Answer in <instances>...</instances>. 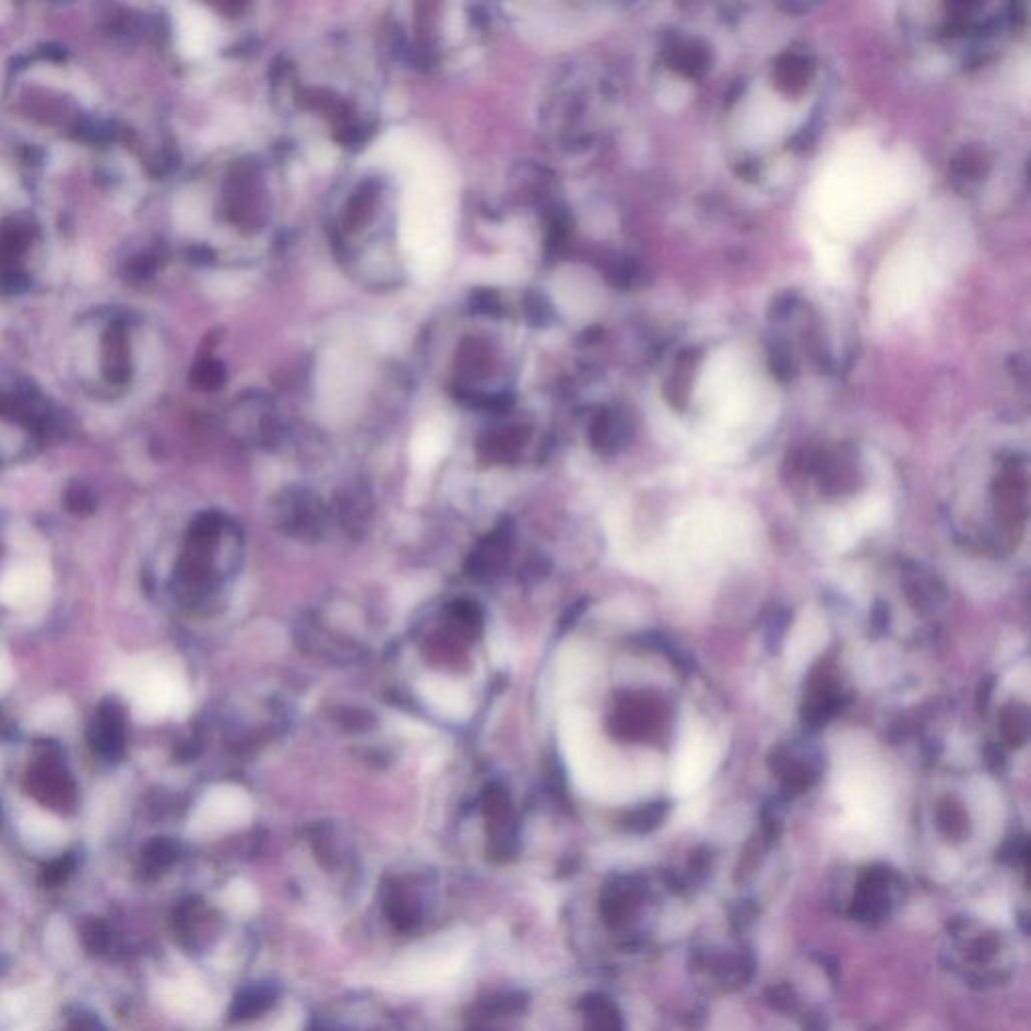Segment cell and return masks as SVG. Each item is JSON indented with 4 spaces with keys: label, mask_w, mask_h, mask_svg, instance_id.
<instances>
[{
    "label": "cell",
    "mask_w": 1031,
    "mask_h": 1031,
    "mask_svg": "<svg viewBox=\"0 0 1031 1031\" xmlns=\"http://www.w3.org/2000/svg\"><path fill=\"white\" fill-rule=\"evenodd\" d=\"M787 627H790V613H787V611H778L772 619H770V623H768V632H766V635H768V647H770L772 651H775V649L780 647V643H782Z\"/></svg>",
    "instance_id": "obj_13"
},
{
    "label": "cell",
    "mask_w": 1031,
    "mask_h": 1031,
    "mask_svg": "<svg viewBox=\"0 0 1031 1031\" xmlns=\"http://www.w3.org/2000/svg\"><path fill=\"white\" fill-rule=\"evenodd\" d=\"M19 832L28 851L37 852L40 856H51L61 851L67 840L64 826L51 816L37 808H28L19 818Z\"/></svg>",
    "instance_id": "obj_7"
},
{
    "label": "cell",
    "mask_w": 1031,
    "mask_h": 1031,
    "mask_svg": "<svg viewBox=\"0 0 1031 1031\" xmlns=\"http://www.w3.org/2000/svg\"><path fill=\"white\" fill-rule=\"evenodd\" d=\"M14 673H13V663L9 655L4 651H0V697L4 696L11 685H13Z\"/></svg>",
    "instance_id": "obj_15"
},
{
    "label": "cell",
    "mask_w": 1031,
    "mask_h": 1031,
    "mask_svg": "<svg viewBox=\"0 0 1031 1031\" xmlns=\"http://www.w3.org/2000/svg\"><path fill=\"white\" fill-rule=\"evenodd\" d=\"M222 906L236 916L254 915L260 906V894L245 878H236L220 894Z\"/></svg>",
    "instance_id": "obj_9"
},
{
    "label": "cell",
    "mask_w": 1031,
    "mask_h": 1031,
    "mask_svg": "<svg viewBox=\"0 0 1031 1031\" xmlns=\"http://www.w3.org/2000/svg\"><path fill=\"white\" fill-rule=\"evenodd\" d=\"M993 694V679H985L981 682L980 696H977V701H980V708L985 709L989 706V699H992Z\"/></svg>",
    "instance_id": "obj_18"
},
{
    "label": "cell",
    "mask_w": 1031,
    "mask_h": 1031,
    "mask_svg": "<svg viewBox=\"0 0 1031 1031\" xmlns=\"http://www.w3.org/2000/svg\"><path fill=\"white\" fill-rule=\"evenodd\" d=\"M778 78H780V83H786L787 90H794L796 85H804L806 63L798 57L790 55L787 63H780V67H778Z\"/></svg>",
    "instance_id": "obj_12"
},
{
    "label": "cell",
    "mask_w": 1031,
    "mask_h": 1031,
    "mask_svg": "<svg viewBox=\"0 0 1031 1031\" xmlns=\"http://www.w3.org/2000/svg\"><path fill=\"white\" fill-rule=\"evenodd\" d=\"M51 574L40 562H21L0 579V603L14 611H33L47 599Z\"/></svg>",
    "instance_id": "obj_5"
},
{
    "label": "cell",
    "mask_w": 1031,
    "mask_h": 1031,
    "mask_svg": "<svg viewBox=\"0 0 1031 1031\" xmlns=\"http://www.w3.org/2000/svg\"><path fill=\"white\" fill-rule=\"evenodd\" d=\"M71 715L69 703L63 699H47L40 706L35 708L31 715V727L43 732V734H52L63 727Z\"/></svg>",
    "instance_id": "obj_11"
},
{
    "label": "cell",
    "mask_w": 1031,
    "mask_h": 1031,
    "mask_svg": "<svg viewBox=\"0 0 1031 1031\" xmlns=\"http://www.w3.org/2000/svg\"><path fill=\"white\" fill-rule=\"evenodd\" d=\"M119 687L143 722L181 718L190 708V694L180 673L154 661H135L121 671Z\"/></svg>",
    "instance_id": "obj_2"
},
{
    "label": "cell",
    "mask_w": 1031,
    "mask_h": 1031,
    "mask_svg": "<svg viewBox=\"0 0 1031 1031\" xmlns=\"http://www.w3.org/2000/svg\"><path fill=\"white\" fill-rule=\"evenodd\" d=\"M474 949V935L464 928L436 933L393 961L387 971L386 987L403 995L441 992L462 977Z\"/></svg>",
    "instance_id": "obj_1"
},
{
    "label": "cell",
    "mask_w": 1031,
    "mask_h": 1031,
    "mask_svg": "<svg viewBox=\"0 0 1031 1031\" xmlns=\"http://www.w3.org/2000/svg\"><path fill=\"white\" fill-rule=\"evenodd\" d=\"M422 696L431 708L450 720H464L472 711L470 696L464 687L443 677H429L419 685Z\"/></svg>",
    "instance_id": "obj_8"
},
{
    "label": "cell",
    "mask_w": 1031,
    "mask_h": 1031,
    "mask_svg": "<svg viewBox=\"0 0 1031 1031\" xmlns=\"http://www.w3.org/2000/svg\"><path fill=\"white\" fill-rule=\"evenodd\" d=\"M192 379H195L200 386H218L220 381L224 379V371L216 362H202L195 367Z\"/></svg>",
    "instance_id": "obj_14"
},
{
    "label": "cell",
    "mask_w": 1031,
    "mask_h": 1031,
    "mask_svg": "<svg viewBox=\"0 0 1031 1031\" xmlns=\"http://www.w3.org/2000/svg\"><path fill=\"white\" fill-rule=\"evenodd\" d=\"M873 629L878 635L889 629V606L885 603H877V606L873 608Z\"/></svg>",
    "instance_id": "obj_16"
},
{
    "label": "cell",
    "mask_w": 1031,
    "mask_h": 1031,
    "mask_svg": "<svg viewBox=\"0 0 1031 1031\" xmlns=\"http://www.w3.org/2000/svg\"><path fill=\"white\" fill-rule=\"evenodd\" d=\"M999 732L1009 748H1019L1028 742L1030 735V713L1021 703H1009L1002 709Z\"/></svg>",
    "instance_id": "obj_10"
},
{
    "label": "cell",
    "mask_w": 1031,
    "mask_h": 1031,
    "mask_svg": "<svg viewBox=\"0 0 1031 1031\" xmlns=\"http://www.w3.org/2000/svg\"><path fill=\"white\" fill-rule=\"evenodd\" d=\"M252 814L254 804L242 787L230 784L212 787L195 806L188 832L198 840L218 838L250 825Z\"/></svg>",
    "instance_id": "obj_3"
},
{
    "label": "cell",
    "mask_w": 1031,
    "mask_h": 1031,
    "mask_svg": "<svg viewBox=\"0 0 1031 1031\" xmlns=\"http://www.w3.org/2000/svg\"><path fill=\"white\" fill-rule=\"evenodd\" d=\"M981 913L987 916V919H992V921H1002V919H1007V915H1009L1006 904L997 901L985 902L983 909H981Z\"/></svg>",
    "instance_id": "obj_17"
},
{
    "label": "cell",
    "mask_w": 1031,
    "mask_h": 1031,
    "mask_svg": "<svg viewBox=\"0 0 1031 1031\" xmlns=\"http://www.w3.org/2000/svg\"><path fill=\"white\" fill-rule=\"evenodd\" d=\"M157 999L169 1016L181 1019L188 1026L202 1028L218 1016L216 997L206 985L193 975H180L174 980L159 981Z\"/></svg>",
    "instance_id": "obj_4"
},
{
    "label": "cell",
    "mask_w": 1031,
    "mask_h": 1031,
    "mask_svg": "<svg viewBox=\"0 0 1031 1031\" xmlns=\"http://www.w3.org/2000/svg\"><path fill=\"white\" fill-rule=\"evenodd\" d=\"M993 502L997 522L1004 526L1011 541H1018L1028 516L1026 482L1016 472H1009L995 484Z\"/></svg>",
    "instance_id": "obj_6"
}]
</instances>
